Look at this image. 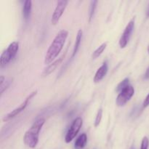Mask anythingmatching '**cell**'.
Here are the masks:
<instances>
[{
  "mask_svg": "<svg viewBox=\"0 0 149 149\" xmlns=\"http://www.w3.org/2000/svg\"><path fill=\"white\" fill-rule=\"evenodd\" d=\"M87 142V137L85 133H82L78 137L74 143V147L76 149H82L85 147Z\"/></svg>",
  "mask_w": 149,
  "mask_h": 149,
  "instance_id": "8fae6325",
  "label": "cell"
},
{
  "mask_svg": "<svg viewBox=\"0 0 149 149\" xmlns=\"http://www.w3.org/2000/svg\"><path fill=\"white\" fill-rule=\"evenodd\" d=\"M82 123L83 121L81 117L76 118V119L73 121L71 127H70L68 132H67L66 135H65V143H70L71 141H72L73 139L77 136V135L78 134V132H79L80 129H81V126H82Z\"/></svg>",
  "mask_w": 149,
  "mask_h": 149,
  "instance_id": "277c9868",
  "label": "cell"
},
{
  "mask_svg": "<svg viewBox=\"0 0 149 149\" xmlns=\"http://www.w3.org/2000/svg\"><path fill=\"white\" fill-rule=\"evenodd\" d=\"M148 106H149V93L148 95L146 96L145 100H144L143 103V108L148 107Z\"/></svg>",
  "mask_w": 149,
  "mask_h": 149,
  "instance_id": "ffe728a7",
  "label": "cell"
},
{
  "mask_svg": "<svg viewBox=\"0 0 149 149\" xmlns=\"http://www.w3.org/2000/svg\"><path fill=\"white\" fill-rule=\"evenodd\" d=\"M149 140L147 137H144L142 140L141 146V149H148Z\"/></svg>",
  "mask_w": 149,
  "mask_h": 149,
  "instance_id": "d6986e66",
  "label": "cell"
},
{
  "mask_svg": "<svg viewBox=\"0 0 149 149\" xmlns=\"http://www.w3.org/2000/svg\"><path fill=\"white\" fill-rule=\"evenodd\" d=\"M82 34H83V31L81 29H79L77 32V38H76V42L75 44H74V49H73V53H72V58H74V56L76 55V54L77 53L79 50V48L80 44H81V39H82Z\"/></svg>",
  "mask_w": 149,
  "mask_h": 149,
  "instance_id": "4fadbf2b",
  "label": "cell"
},
{
  "mask_svg": "<svg viewBox=\"0 0 149 149\" xmlns=\"http://www.w3.org/2000/svg\"><path fill=\"white\" fill-rule=\"evenodd\" d=\"M108 70H109V66H108L107 62L103 63V65L100 67V68L97 69V71H96L95 75L94 77V81L95 83L99 82L100 81H101L103 78L105 77V76L107 74Z\"/></svg>",
  "mask_w": 149,
  "mask_h": 149,
  "instance_id": "30bf717a",
  "label": "cell"
},
{
  "mask_svg": "<svg viewBox=\"0 0 149 149\" xmlns=\"http://www.w3.org/2000/svg\"><path fill=\"white\" fill-rule=\"evenodd\" d=\"M134 27H135V18L132 19L128 23L123 33H122V36H121L120 39H119V45L122 48L125 47L128 44V42H129L131 35H132V31H133Z\"/></svg>",
  "mask_w": 149,
  "mask_h": 149,
  "instance_id": "52a82bcc",
  "label": "cell"
},
{
  "mask_svg": "<svg viewBox=\"0 0 149 149\" xmlns=\"http://www.w3.org/2000/svg\"><path fill=\"white\" fill-rule=\"evenodd\" d=\"M68 31L65 30V29L60 31L57 33L55 37L52 40V43L49 45L47 51L45 58V63L46 65H47V64L49 65V63H51L58 56L60 52L63 48L65 41L68 37Z\"/></svg>",
  "mask_w": 149,
  "mask_h": 149,
  "instance_id": "6da1fadb",
  "label": "cell"
},
{
  "mask_svg": "<svg viewBox=\"0 0 149 149\" xmlns=\"http://www.w3.org/2000/svg\"><path fill=\"white\" fill-rule=\"evenodd\" d=\"M36 93H37V91H34L33 92V93H31V94L26 97V100H25L18 107L15 109L14 110L10 112L9 113H7L6 116H4V118H3V121H4V122H7V121L10 120V119H13V118L15 117V116H17V115H18L20 113H21V112L26 109V106H28V104H29V103L30 102V100L36 95Z\"/></svg>",
  "mask_w": 149,
  "mask_h": 149,
  "instance_id": "5b68a950",
  "label": "cell"
},
{
  "mask_svg": "<svg viewBox=\"0 0 149 149\" xmlns=\"http://www.w3.org/2000/svg\"><path fill=\"white\" fill-rule=\"evenodd\" d=\"M130 149H135V148H134V146H132V147H131V148H130Z\"/></svg>",
  "mask_w": 149,
  "mask_h": 149,
  "instance_id": "603a6c76",
  "label": "cell"
},
{
  "mask_svg": "<svg viewBox=\"0 0 149 149\" xmlns=\"http://www.w3.org/2000/svg\"><path fill=\"white\" fill-rule=\"evenodd\" d=\"M148 52H149V47H148Z\"/></svg>",
  "mask_w": 149,
  "mask_h": 149,
  "instance_id": "cb8c5ba5",
  "label": "cell"
},
{
  "mask_svg": "<svg viewBox=\"0 0 149 149\" xmlns=\"http://www.w3.org/2000/svg\"><path fill=\"white\" fill-rule=\"evenodd\" d=\"M97 1L94 0L90 2V13H89V21H91L92 18H93V15H94L95 10L96 9V6H97Z\"/></svg>",
  "mask_w": 149,
  "mask_h": 149,
  "instance_id": "2e32d148",
  "label": "cell"
},
{
  "mask_svg": "<svg viewBox=\"0 0 149 149\" xmlns=\"http://www.w3.org/2000/svg\"><path fill=\"white\" fill-rule=\"evenodd\" d=\"M143 78L145 79H149V66L148 67V68L146 69V71Z\"/></svg>",
  "mask_w": 149,
  "mask_h": 149,
  "instance_id": "44dd1931",
  "label": "cell"
},
{
  "mask_svg": "<svg viewBox=\"0 0 149 149\" xmlns=\"http://www.w3.org/2000/svg\"><path fill=\"white\" fill-rule=\"evenodd\" d=\"M146 16L149 17V4H148V7H147V10H146Z\"/></svg>",
  "mask_w": 149,
  "mask_h": 149,
  "instance_id": "7402d4cb",
  "label": "cell"
},
{
  "mask_svg": "<svg viewBox=\"0 0 149 149\" xmlns=\"http://www.w3.org/2000/svg\"><path fill=\"white\" fill-rule=\"evenodd\" d=\"M32 8V1L31 0H26L24 1L23 7V17L26 20L29 19L30 17L31 12Z\"/></svg>",
  "mask_w": 149,
  "mask_h": 149,
  "instance_id": "7c38bea8",
  "label": "cell"
},
{
  "mask_svg": "<svg viewBox=\"0 0 149 149\" xmlns=\"http://www.w3.org/2000/svg\"><path fill=\"white\" fill-rule=\"evenodd\" d=\"M130 85V79H125L122 80V81L117 85L116 89V92H119V93H120V92L122 91L124 89H125L127 87H128V86Z\"/></svg>",
  "mask_w": 149,
  "mask_h": 149,
  "instance_id": "9a60e30c",
  "label": "cell"
},
{
  "mask_svg": "<svg viewBox=\"0 0 149 149\" xmlns=\"http://www.w3.org/2000/svg\"><path fill=\"white\" fill-rule=\"evenodd\" d=\"M18 42H13L9 45L7 49L3 51L1 57H0V66H1V68L5 66L7 64H8L15 57L16 54L18 51Z\"/></svg>",
  "mask_w": 149,
  "mask_h": 149,
  "instance_id": "3957f363",
  "label": "cell"
},
{
  "mask_svg": "<svg viewBox=\"0 0 149 149\" xmlns=\"http://www.w3.org/2000/svg\"><path fill=\"white\" fill-rule=\"evenodd\" d=\"M45 119L44 118L37 119L26 132L23 137V141L24 143L29 148H34L37 146L39 142V132L43 125H45Z\"/></svg>",
  "mask_w": 149,
  "mask_h": 149,
  "instance_id": "7a4b0ae2",
  "label": "cell"
},
{
  "mask_svg": "<svg viewBox=\"0 0 149 149\" xmlns=\"http://www.w3.org/2000/svg\"><path fill=\"white\" fill-rule=\"evenodd\" d=\"M10 83H11V79H10L8 80H5V81H4L1 85H0V90H0V93H1V95H2L3 93L8 88Z\"/></svg>",
  "mask_w": 149,
  "mask_h": 149,
  "instance_id": "ac0fdd59",
  "label": "cell"
},
{
  "mask_svg": "<svg viewBox=\"0 0 149 149\" xmlns=\"http://www.w3.org/2000/svg\"><path fill=\"white\" fill-rule=\"evenodd\" d=\"M68 3V1L66 0H61V1H58V4H57L55 11H54L52 15V18H51V23L52 25H56L58 23L60 18L63 14V12L66 8Z\"/></svg>",
  "mask_w": 149,
  "mask_h": 149,
  "instance_id": "ba28073f",
  "label": "cell"
},
{
  "mask_svg": "<svg viewBox=\"0 0 149 149\" xmlns=\"http://www.w3.org/2000/svg\"><path fill=\"white\" fill-rule=\"evenodd\" d=\"M134 93H135V90L132 85L127 87L122 91H121L119 95L117 96V98L116 100V105L118 106H125L130 100L131 97L134 95Z\"/></svg>",
  "mask_w": 149,
  "mask_h": 149,
  "instance_id": "8992f818",
  "label": "cell"
},
{
  "mask_svg": "<svg viewBox=\"0 0 149 149\" xmlns=\"http://www.w3.org/2000/svg\"><path fill=\"white\" fill-rule=\"evenodd\" d=\"M66 51H67V49H66ZM66 51H65V53L63 54V55H61L59 58H58L56 61H55L54 62H52V63L49 64V65H48V66L47 67L45 70H44L43 73H42V76H43V77H47V76H48L49 74H50L52 71H55V68L58 67V65H59L61 62H62L63 60V58H65V54H66Z\"/></svg>",
  "mask_w": 149,
  "mask_h": 149,
  "instance_id": "9c48e42d",
  "label": "cell"
},
{
  "mask_svg": "<svg viewBox=\"0 0 149 149\" xmlns=\"http://www.w3.org/2000/svg\"><path fill=\"white\" fill-rule=\"evenodd\" d=\"M106 46H107V44L106 43H103L101 45L98 47L94 51V52L93 53V59H95V58H98L100 55L103 52V51L106 49Z\"/></svg>",
  "mask_w": 149,
  "mask_h": 149,
  "instance_id": "5bb4252c",
  "label": "cell"
},
{
  "mask_svg": "<svg viewBox=\"0 0 149 149\" xmlns=\"http://www.w3.org/2000/svg\"><path fill=\"white\" fill-rule=\"evenodd\" d=\"M102 116H103V110L101 109H99L98 111H97V115H96V118H95V127H97V126H99L100 125V122H101V119H102Z\"/></svg>",
  "mask_w": 149,
  "mask_h": 149,
  "instance_id": "e0dca14e",
  "label": "cell"
}]
</instances>
